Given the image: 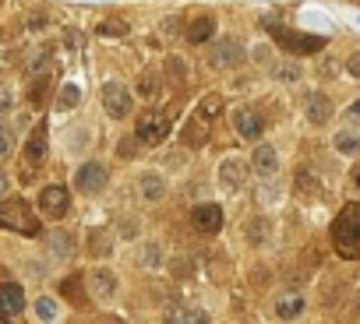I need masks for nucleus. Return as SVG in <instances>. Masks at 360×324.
I'll list each match as a JSON object with an SVG mask.
<instances>
[{
  "label": "nucleus",
  "instance_id": "79ce46f5",
  "mask_svg": "<svg viewBox=\"0 0 360 324\" xmlns=\"http://www.w3.org/2000/svg\"><path fill=\"white\" fill-rule=\"evenodd\" d=\"M353 184H357V191H360V166H353Z\"/></svg>",
  "mask_w": 360,
  "mask_h": 324
},
{
  "label": "nucleus",
  "instance_id": "dca6fc26",
  "mask_svg": "<svg viewBox=\"0 0 360 324\" xmlns=\"http://www.w3.org/2000/svg\"><path fill=\"white\" fill-rule=\"evenodd\" d=\"M138 194H141V201H148V204H159V201L166 197V177L156 173V170H145V173L138 177Z\"/></svg>",
  "mask_w": 360,
  "mask_h": 324
},
{
  "label": "nucleus",
  "instance_id": "f257e3e1",
  "mask_svg": "<svg viewBox=\"0 0 360 324\" xmlns=\"http://www.w3.org/2000/svg\"><path fill=\"white\" fill-rule=\"evenodd\" d=\"M332 247L339 250V257L357 261L360 257V201L346 204L336 222H332Z\"/></svg>",
  "mask_w": 360,
  "mask_h": 324
},
{
  "label": "nucleus",
  "instance_id": "7c9ffc66",
  "mask_svg": "<svg viewBox=\"0 0 360 324\" xmlns=\"http://www.w3.org/2000/svg\"><path fill=\"white\" fill-rule=\"evenodd\" d=\"M15 155V131L8 124H0V162Z\"/></svg>",
  "mask_w": 360,
  "mask_h": 324
},
{
  "label": "nucleus",
  "instance_id": "f8f14e48",
  "mask_svg": "<svg viewBox=\"0 0 360 324\" xmlns=\"http://www.w3.org/2000/svg\"><path fill=\"white\" fill-rule=\"evenodd\" d=\"M251 170L258 173L262 180H276L279 170H283V159H279L276 145H269V141L258 138V145H254V152H251Z\"/></svg>",
  "mask_w": 360,
  "mask_h": 324
},
{
  "label": "nucleus",
  "instance_id": "ddd939ff",
  "mask_svg": "<svg viewBox=\"0 0 360 324\" xmlns=\"http://www.w3.org/2000/svg\"><path fill=\"white\" fill-rule=\"evenodd\" d=\"M223 222H226V215H223L219 204H194V208H191V226H194L198 233H205V236L219 233Z\"/></svg>",
  "mask_w": 360,
  "mask_h": 324
},
{
  "label": "nucleus",
  "instance_id": "aec40b11",
  "mask_svg": "<svg viewBox=\"0 0 360 324\" xmlns=\"http://www.w3.org/2000/svg\"><path fill=\"white\" fill-rule=\"evenodd\" d=\"M332 148L346 159H357L360 155V127H343L332 134Z\"/></svg>",
  "mask_w": 360,
  "mask_h": 324
},
{
  "label": "nucleus",
  "instance_id": "9b49d317",
  "mask_svg": "<svg viewBox=\"0 0 360 324\" xmlns=\"http://www.w3.org/2000/svg\"><path fill=\"white\" fill-rule=\"evenodd\" d=\"M230 124L237 131V138L244 141H258L265 134V120L258 110H251V106H237V110H230Z\"/></svg>",
  "mask_w": 360,
  "mask_h": 324
},
{
  "label": "nucleus",
  "instance_id": "c9c22d12",
  "mask_svg": "<svg viewBox=\"0 0 360 324\" xmlns=\"http://www.w3.org/2000/svg\"><path fill=\"white\" fill-rule=\"evenodd\" d=\"M251 53H254V57H251L254 64H262V67H269V64H272V49H269V46H254Z\"/></svg>",
  "mask_w": 360,
  "mask_h": 324
},
{
  "label": "nucleus",
  "instance_id": "58836bf2",
  "mask_svg": "<svg viewBox=\"0 0 360 324\" xmlns=\"http://www.w3.org/2000/svg\"><path fill=\"white\" fill-rule=\"evenodd\" d=\"M346 74H350V78H360V49H353L350 57H346Z\"/></svg>",
  "mask_w": 360,
  "mask_h": 324
},
{
  "label": "nucleus",
  "instance_id": "f704fd0d",
  "mask_svg": "<svg viewBox=\"0 0 360 324\" xmlns=\"http://www.w3.org/2000/svg\"><path fill=\"white\" fill-rule=\"evenodd\" d=\"M138 95H145V99L156 95V74H141V81H138Z\"/></svg>",
  "mask_w": 360,
  "mask_h": 324
},
{
  "label": "nucleus",
  "instance_id": "37998d69",
  "mask_svg": "<svg viewBox=\"0 0 360 324\" xmlns=\"http://www.w3.org/2000/svg\"><path fill=\"white\" fill-rule=\"evenodd\" d=\"M353 307H357V317H360V293H357V303H353Z\"/></svg>",
  "mask_w": 360,
  "mask_h": 324
},
{
  "label": "nucleus",
  "instance_id": "6ab92c4d",
  "mask_svg": "<svg viewBox=\"0 0 360 324\" xmlns=\"http://www.w3.org/2000/svg\"><path fill=\"white\" fill-rule=\"evenodd\" d=\"M184 35H187L191 42H212V39H216V18H212V15H194V18L187 22Z\"/></svg>",
  "mask_w": 360,
  "mask_h": 324
},
{
  "label": "nucleus",
  "instance_id": "a878e982",
  "mask_svg": "<svg viewBox=\"0 0 360 324\" xmlns=\"http://www.w3.org/2000/svg\"><path fill=\"white\" fill-rule=\"evenodd\" d=\"M46 247H49V254H54V257H71L75 254V240L64 233V229H54V233H49V240H46Z\"/></svg>",
  "mask_w": 360,
  "mask_h": 324
},
{
  "label": "nucleus",
  "instance_id": "20e7f679",
  "mask_svg": "<svg viewBox=\"0 0 360 324\" xmlns=\"http://www.w3.org/2000/svg\"><path fill=\"white\" fill-rule=\"evenodd\" d=\"M247 60V46L237 35H219L209 49V67L212 71H237Z\"/></svg>",
  "mask_w": 360,
  "mask_h": 324
},
{
  "label": "nucleus",
  "instance_id": "393cba45",
  "mask_svg": "<svg viewBox=\"0 0 360 324\" xmlns=\"http://www.w3.org/2000/svg\"><path fill=\"white\" fill-rule=\"evenodd\" d=\"M114 250V233L107 229V226H95L92 233H88V254L92 257H107Z\"/></svg>",
  "mask_w": 360,
  "mask_h": 324
},
{
  "label": "nucleus",
  "instance_id": "423d86ee",
  "mask_svg": "<svg viewBox=\"0 0 360 324\" xmlns=\"http://www.w3.org/2000/svg\"><path fill=\"white\" fill-rule=\"evenodd\" d=\"M216 184H219V191L230 194V197L244 191V184H247V162H244V155H223V159H219Z\"/></svg>",
  "mask_w": 360,
  "mask_h": 324
},
{
  "label": "nucleus",
  "instance_id": "e433bc0d",
  "mask_svg": "<svg viewBox=\"0 0 360 324\" xmlns=\"http://www.w3.org/2000/svg\"><path fill=\"white\" fill-rule=\"evenodd\" d=\"M343 117H346V124H350V127H360V99H353V102L346 106V113H343Z\"/></svg>",
  "mask_w": 360,
  "mask_h": 324
},
{
  "label": "nucleus",
  "instance_id": "9d476101",
  "mask_svg": "<svg viewBox=\"0 0 360 324\" xmlns=\"http://www.w3.org/2000/svg\"><path fill=\"white\" fill-rule=\"evenodd\" d=\"M110 184V170L102 166V162L88 159V162H78V170H75V191L78 194H99V191H107Z\"/></svg>",
  "mask_w": 360,
  "mask_h": 324
},
{
  "label": "nucleus",
  "instance_id": "4be33fe9",
  "mask_svg": "<svg viewBox=\"0 0 360 324\" xmlns=\"http://www.w3.org/2000/svg\"><path fill=\"white\" fill-rule=\"evenodd\" d=\"M46 124H36V131L29 134V141H25V159L29 162H36V166H39V162L46 159Z\"/></svg>",
  "mask_w": 360,
  "mask_h": 324
},
{
  "label": "nucleus",
  "instance_id": "473e14b6",
  "mask_svg": "<svg viewBox=\"0 0 360 324\" xmlns=\"http://www.w3.org/2000/svg\"><path fill=\"white\" fill-rule=\"evenodd\" d=\"M15 113V92L11 88H0V120H8Z\"/></svg>",
  "mask_w": 360,
  "mask_h": 324
},
{
  "label": "nucleus",
  "instance_id": "4c0bfd02",
  "mask_svg": "<svg viewBox=\"0 0 360 324\" xmlns=\"http://www.w3.org/2000/svg\"><path fill=\"white\" fill-rule=\"evenodd\" d=\"M145 264H148V268H159V264H163V257H159V243H148V247H145Z\"/></svg>",
  "mask_w": 360,
  "mask_h": 324
},
{
  "label": "nucleus",
  "instance_id": "7ed1b4c3",
  "mask_svg": "<svg viewBox=\"0 0 360 324\" xmlns=\"http://www.w3.org/2000/svg\"><path fill=\"white\" fill-rule=\"evenodd\" d=\"M99 102H102V113H107L110 120H127L131 110H134V95L124 81L110 78V81H102L99 88Z\"/></svg>",
  "mask_w": 360,
  "mask_h": 324
},
{
  "label": "nucleus",
  "instance_id": "c756f323",
  "mask_svg": "<svg viewBox=\"0 0 360 324\" xmlns=\"http://www.w3.org/2000/svg\"><path fill=\"white\" fill-rule=\"evenodd\" d=\"M219 110H223V99H219V95H205V99L198 102V110H194V113H198V117H205V120H216V113H219Z\"/></svg>",
  "mask_w": 360,
  "mask_h": 324
},
{
  "label": "nucleus",
  "instance_id": "0eeeda50",
  "mask_svg": "<svg viewBox=\"0 0 360 324\" xmlns=\"http://www.w3.org/2000/svg\"><path fill=\"white\" fill-rule=\"evenodd\" d=\"M269 35L290 53V57H300V53H318L322 46H325V39H318V35H300V32H293V29H286V25H269Z\"/></svg>",
  "mask_w": 360,
  "mask_h": 324
},
{
  "label": "nucleus",
  "instance_id": "a19ab883",
  "mask_svg": "<svg viewBox=\"0 0 360 324\" xmlns=\"http://www.w3.org/2000/svg\"><path fill=\"white\" fill-rule=\"evenodd\" d=\"M8 191H11V180H8L4 170H0V197H8Z\"/></svg>",
  "mask_w": 360,
  "mask_h": 324
},
{
  "label": "nucleus",
  "instance_id": "6e6552de",
  "mask_svg": "<svg viewBox=\"0 0 360 324\" xmlns=\"http://www.w3.org/2000/svg\"><path fill=\"white\" fill-rule=\"evenodd\" d=\"M36 204H39V211H42V219L61 222L64 215L71 211V191H68V187H61V184H46V187L39 191Z\"/></svg>",
  "mask_w": 360,
  "mask_h": 324
},
{
  "label": "nucleus",
  "instance_id": "c85d7f7f",
  "mask_svg": "<svg viewBox=\"0 0 360 324\" xmlns=\"http://www.w3.org/2000/svg\"><path fill=\"white\" fill-rule=\"evenodd\" d=\"M102 39H120V35H127V22L124 18H107V22H99V29H95Z\"/></svg>",
  "mask_w": 360,
  "mask_h": 324
},
{
  "label": "nucleus",
  "instance_id": "2eb2a0df",
  "mask_svg": "<svg viewBox=\"0 0 360 324\" xmlns=\"http://www.w3.org/2000/svg\"><path fill=\"white\" fill-rule=\"evenodd\" d=\"M304 117H307V124H311V127H325V124L332 120V99H329L325 92H307V99H304Z\"/></svg>",
  "mask_w": 360,
  "mask_h": 324
},
{
  "label": "nucleus",
  "instance_id": "412c9836",
  "mask_svg": "<svg viewBox=\"0 0 360 324\" xmlns=\"http://www.w3.org/2000/svg\"><path fill=\"white\" fill-rule=\"evenodd\" d=\"M81 85L78 81H64L61 85V92H57V102H54V110L57 113H71V110H78V106H81Z\"/></svg>",
  "mask_w": 360,
  "mask_h": 324
},
{
  "label": "nucleus",
  "instance_id": "f3484780",
  "mask_svg": "<svg viewBox=\"0 0 360 324\" xmlns=\"http://www.w3.org/2000/svg\"><path fill=\"white\" fill-rule=\"evenodd\" d=\"M265 71H269V78H272L276 85H300V81H304V67H300L297 60H290V57L272 60Z\"/></svg>",
  "mask_w": 360,
  "mask_h": 324
},
{
  "label": "nucleus",
  "instance_id": "2f4dec72",
  "mask_svg": "<svg viewBox=\"0 0 360 324\" xmlns=\"http://www.w3.org/2000/svg\"><path fill=\"white\" fill-rule=\"evenodd\" d=\"M49 71V53H36V57L25 64V74L29 78H39V74H46Z\"/></svg>",
  "mask_w": 360,
  "mask_h": 324
},
{
  "label": "nucleus",
  "instance_id": "1a4fd4ad",
  "mask_svg": "<svg viewBox=\"0 0 360 324\" xmlns=\"http://www.w3.org/2000/svg\"><path fill=\"white\" fill-rule=\"evenodd\" d=\"M85 286H88V296H92L95 303H114V300H117V293H120V279H117L114 268H107V264L92 268Z\"/></svg>",
  "mask_w": 360,
  "mask_h": 324
},
{
  "label": "nucleus",
  "instance_id": "39448f33",
  "mask_svg": "<svg viewBox=\"0 0 360 324\" xmlns=\"http://www.w3.org/2000/svg\"><path fill=\"white\" fill-rule=\"evenodd\" d=\"M170 131H173V124H170V117H166V113H159V110L141 113V117H138V124H134V138H138L141 145H148V148L163 145V141L170 138Z\"/></svg>",
  "mask_w": 360,
  "mask_h": 324
},
{
  "label": "nucleus",
  "instance_id": "cd10ccee",
  "mask_svg": "<svg viewBox=\"0 0 360 324\" xmlns=\"http://www.w3.org/2000/svg\"><path fill=\"white\" fill-rule=\"evenodd\" d=\"M166 321H173V324H205L209 314H205L201 307H180V310H170Z\"/></svg>",
  "mask_w": 360,
  "mask_h": 324
},
{
  "label": "nucleus",
  "instance_id": "f03ea898",
  "mask_svg": "<svg viewBox=\"0 0 360 324\" xmlns=\"http://www.w3.org/2000/svg\"><path fill=\"white\" fill-rule=\"evenodd\" d=\"M0 229L22 233V236H39V215L25 197H0Z\"/></svg>",
  "mask_w": 360,
  "mask_h": 324
},
{
  "label": "nucleus",
  "instance_id": "4468645a",
  "mask_svg": "<svg viewBox=\"0 0 360 324\" xmlns=\"http://www.w3.org/2000/svg\"><path fill=\"white\" fill-rule=\"evenodd\" d=\"M25 314V289L18 282H0V321H18Z\"/></svg>",
  "mask_w": 360,
  "mask_h": 324
},
{
  "label": "nucleus",
  "instance_id": "ea45409f",
  "mask_svg": "<svg viewBox=\"0 0 360 324\" xmlns=\"http://www.w3.org/2000/svg\"><path fill=\"white\" fill-rule=\"evenodd\" d=\"M120 236H127V240H131V236H138V219H134V222H131V219H124V229H120Z\"/></svg>",
  "mask_w": 360,
  "mask_h": 324
},
{
  "label": "nucleus",
  "instance_id": "5701e85b",
  "mask_svg": "<svg viewBox=\"0 0 360 324\" xmlns=\"http://www.w3.org/2000/svg\"><path fill=\"white\" fill-rule=\"evenodd\" d=\"M209 124L212 120H205V117H191V124L184 127V145H191V148H201L205 141H209Z\"/></svg>",
  "mask_w": 360,
  "mask_h": 324
},
{
  "label": "nucleus",
  "instance_id": "bb28decb",
  "mask_svg": "<svg viewBox=\"0 0 360 324\" xmlns=\"http://www.w3.org/2000/svg\"><path fill=\"white\" fill-rule=\"evenodd\" d=\"M32 314H36V321H61V303L54 296H39L32 303Z\"/></svg>",
  "mask_w": 360,
  "mask_h": 324
},
{
  "label": "nucleus",
  "instance_id": "a211bd4d",
  "mask_svg": "<svg viewBox=\"0 0 360 324\" xmlns=\"http://www.w3.org/2000/svg\"><path fill=\"white\" fill-rule=\"evenodd\" d=\"M307 314V296L304 293H283L276 296V317L279 321H300Z\"/></svg>",
  "mask_w": 360,
  "mask_h": 324
},
{
  "label": "nucleus",
  "instance_id": "b1692460",
  "mask_svg": "<svg viewBox=\"0 0 360 324\" xmlns=\"http://www.w3.org/2000/svg\"><path fill=\"white\" fill-rule=\"evenodd\" d=\"M244 236H247V243L262 247V243H269V240H272V222L265 219V215H258V219H251V222L244 226Z\"/></svg>",
  "mask_w": 360,
  "mask_h": 324
},
{
  "label": "nucleus",
  "instance_id": "72a5a7b5",
  "mask_svg": "<svg viewBox=\"0 0 360 324\" xmlns=\"http://www.w3.org/2000/svg\"><path fill=\"white\" fill-rule=\"evenodd\" d=\"M297 187H300L304 194H318V184H315V177L307 173V170H300V173H297Z\"/></svg>",
  "mask_w": 360,
  "mask_h": 324
}]
</instances>
